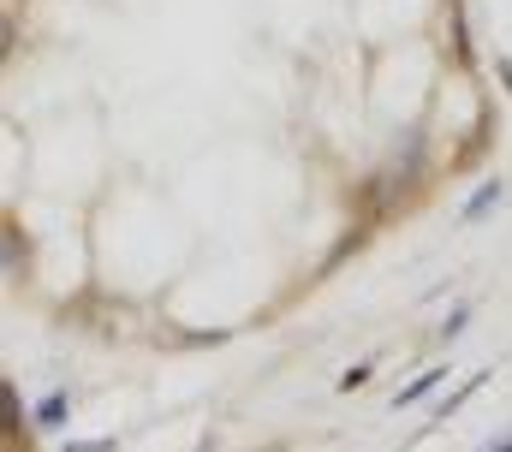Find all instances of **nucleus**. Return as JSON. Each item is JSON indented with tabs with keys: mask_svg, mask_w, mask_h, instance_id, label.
Masks as SVG:
<instances>
[{
	"mask_svg": "<svg viewBox=\"0 0 512 452\" xmlns=\"http://www.w3.org/2000/svg\"><path fill=\"white\" fill-rule=\"evenodd\" d=\"M483 381H489V369H483V375H471V381H459V387H453V393H447V399L429 411V429H435V423H447V417H459V405H465V399H471Z\"/></svg>",
	"mask_w": 512,
	"mask_h": 452,
	"instance_id": "nucleus-1",
	"label": "nucleus"
},
{
	"mask_svg": "<svg viewBox=\"0 0 512 452\" xmlns=\"http://www.w3.org/2000/svg\"><path fill=\"white\" fill-rule=\"evenodd\" d=\"M36 423H42V429H66V423H72V393H48V399L36 405Z\"/></svg>",
	"mask_w": 512,
	"mask_h": 452,
	"instance_id": "nucleus-2",
	"label": "nucleus"
},
{
	"mask_svg": "<svg viewBox=\"0 0 512 452\" xmlns=\"http://www.w3.org/2000/svg\"><path fill=\"white\" fill-rule=\"evenodd\" d=\"M441 381H447V363H441V369H429V375H417V381H411V387H405V393L393 399V411H405V405H417V399H423V393H435Z\"/></svg>",
	"mask_w": 512,
	"mask_h": 452,
	"instance_id": "nucleus-3",
	"label": "nucleus"
},
{
	"mask_svg": "<svg viewBox=\"0 0 512 452\" xmlns=\"http://www.w3.org/2000/svg\"><path fill=\"white\" fill-rule=\"evenodd\" d=\"M495 203H501V179H489V185H477V191H471V203H465V221H483Z\"/></svg>",
	"mask_w": 512,
	"mask_h": 452,
	"instance_id": "nucleus-4",
	"label": "nucleus"
},
{
	"mask_svg": "<svg viewBox=\"0 0 512 452\" xmlns=\"http://www.w3.org/2000/svg\"><path fill=\"white\" fill-rule=\"evenodd\" d=\"M60 452H114V441H108V435H96V441H66Z\"/></svg>",
	"mask_w": 512,
	"mask_h": 452,
	"instance_id": "nucleus-5",
	"label": "nucleus"
},
{
	"mask_svg": "<svg viewBox=\"0 0 512 452\" xmlns=\"http://www.w3.org/2000/svg\"><path fill=\"white\" fill-rule=\"evenodd\" d=\"M364 381H370V363H358V369H346V375H340V393H352V387H364Z\"/></svg>",
	"mask_w": 512,
	"mask_h": 452,
	"instance_id": "nucleus-6",
	"label": "nucleus"
},
{
	"mask_svg": "<svg viewBox=\"0 0 512 452\" xmlns=\"http://www.w3.org/2000/svg\"><path fill=\"white\" fill-rule=\"evenodd\" d=\"M465 322H471V310H453V316H447V328H441V339H459V334H465Z\"/></svg>",
	"mask_w": 512,
	"mask_h": 452,
	"instance_id": "nucleus-7",
	"label": "nucleus"
},
{
	"mask_svg": "<svg viewBox=\"0 0 512 452\" xmlns=\"http://www.w3.org/2000/svg\"><path fill=\"white\" fill-rule=\"evenodd\" d=\"M489 452H512V435H501V441H495V447H489Z\"/></svg>",
	"mask_w": 512,
	"mask_h": 452,
	"instance_id": "nucleus-8",
	"label": "nucleus"
}]
</instances>
